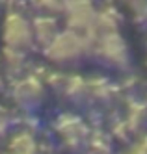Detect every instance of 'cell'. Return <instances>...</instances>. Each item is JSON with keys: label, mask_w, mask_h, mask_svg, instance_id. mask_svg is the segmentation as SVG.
<instances>
[{"label": "cell", "mask_w": 147, "mask_h": 154, "mask_svg": "<svg viewBox=\"0 0 147 154\" xmlns=\"http://www.w3.org/2000/svg\"><path fill=\"white\" fill-rule=\"evenodd\" d=\"M86 50H88V45L78 35H75L73 32H69V30L58 34L50 41L49 47H45L47 58L52 60V61H60V63L80 58Z\"/></svg>", "instance_id": "6da1fadb"}, {"label": "cell", "mask_w": 147, "mask_h": 154, "mask_svg": "<svg viewBox=\"0 0 147 154\" xmlns=\"http://www.w3.org/2000/svg\"><path fill=\"white\" fill-rule=\"evenodd\" d=\"M4 41H6L8 48H13L19 52L32 47V43H34L32 24L19 11H11L6 17V20H4Z\"/></svg>", "instance_id": "7a4b0ae2"}, {"label": "cell", "mask_w": 147, "mask_h": 154, "mask_svg": "<svg viewBox=\"0 0 147 154\" xmlns=\"http://www.w3.org/2000/svg\"><path fill=\"white\" fill-rule=\"evenodd\" d=\"M97 50L108 63L116 67H125L129 63V47L117 32L104 34L97 41Z\"/></svg>", "instance_id": "3957f363"}, {"label": "cell", "mask_w": 147, "mask_h": 154, "mask_svg": "<svg viewBox=\"0 0 147 154\" xmlns=\"http://www.w3.org/2000/svg\"><path fill=\"white\" fill-rule=\"evenodd\" d=\"M56 132L69 147H82L89 136L88 126L71 113H63L56 119Z\"/></svg>", "instance_id": "277c9868"}, {"label": "cell", "mask_w": 147, "mask_h": 154, "mask_svg": "<svg viewBox=\"0 0 147 154\" xmlns=\"http://www.w3.org/2000/svg\"><path fill=\"white\" fill-rule=\"evenodd\" d=\"M15 102L21 104V106H34L39 102V98L43 95V82L36 76H26V78H22L21 82L15 84L13 91Z\"/></svg>", "instance_id": "5b68a950"}, {"label": "cell", "mask_w": 147, "mask_h": 154, "mask_svg": "<svg viewBox=\"0 0 147 154\" xmlns=\"http://www.w3.org/2000/svg\"><path fill=\"white\" fill-rule=\"evenodd\" d=\"M32 32H34V41H37L45 48L50 45V41L58 35V28H56V20L52 17H37L32 23Z\"/></svg>", "instance_id": "8992f818"}, {"label": "cell", "mask_w": 147, "mask_h": 154, "mask_svg": "<svg viewBox=\"0 0 147 154\" xmlns=\"http://www.w3.org/2000/svg\"><path fill=\"white\" fill-rule=\"evenodd\" d=\"M8 154H36V141L28 132H19L9 139Z\"/></svg>", "instance_id": "52a82bcc"}, {"label": "cell", "mask_w": 147, "mask_h": 154, "mask_svg": "<svg viewBox=\"0 0 147 154\" xmlns=\"http://www.w3.org/2000/svg\"><path fill=\"white\" fill-rule=\"evenodd\" d=\"M86 154H112L110 139L103 134H93L88 136L86 141Z\"/></svg>", "instance_id": "ba28073f"}, {"label": "cell", "mask_w": 147, "mask_h": 154, "mask_svg": "<svg viewBox=\"0 0 147 154\" xmlns=\"http://www.w3.org/2000/svg\"><path fill=\"white\" fill-rule=\"evenodd\" d=\"M86 85H88V91H91L95 97H99V98H106L110 93H112V85L106 82V80H103V78H95V80H89V82H86Z\"/></svg>", "instance_id": "9c48e42d"}, {"label": "cell", "mask_w": 147, "mask_h": 154, "mask_svg": "<svg viewBox=\"0 0 147 154\" xmlns=\"http://www.w3.org/2000/svg\"><path fill=\"white\" fill-rule=\"evenodd\" d=\"M4 61L8 63V67L9 69H13L17 71L22 63H24V54L19 52V50H13V48H4Z\"/></svg>", "instance_id": "30bf717a"}, {"label": "cell", "mask_w": 147, "mask_h": 154, "mask_svg": "<svg viewBox=\"0 0 147 154\" xmlns=\"http://www.w3.org/2000/svg\"><path fill=\"white\" fill-rule=\"evenodd\" d=\"M34 4L41 9H47V11H63L60 0H34Z\"/></svg>", "instance_id": "8fae6325"}, {"label": "cell", "mask_w": 147, "mask_h": 154, "mask_svg": "<svg viewBox=\"0 0 147 154\" xmlns=\"http://www.w3.org/2000/svg\"><path fill=\"white\" fill-rule=\"evenodd\" d=\"M11 113L8 112V109H4V108H0V134H4V132L11 126Z\"/></svg>", "instance_id": "7c38bea8"}, {"label": "cell", "mask_w": 147, "mask_h": 154, "mask_svg": "<svg viewBox=\"0 0 147 154\" xmlns=\"http://www.w3.org/2000/svg\"><path fill=\"white\" fill-rule=\"evenodd\" d=\"M129 154H147V137L142 139L140 143H136V145L129 150Z\"/></svg>", "instance_id": "4fadbf2b"}, {"label": "cell", "mask_w": 147, "mask_h": 154, "mask_svg": "<svg viewBox=\"0 0 147 154\" xmlns=\"http://www.w3.org/2000/svg\"><path fill=\"white\" fill-rule=\"evenodd\" d=\"M75 2H78V0H60V4L63 8V11H67V8H71Z\"/></svg>", "instance_id": "5bb4252c"}, {"label": "cell", "mask_w": 147, "mask_h": 154, "mask_svg": "<svg viewBox=\"0 0 147 154\" xmlns=\"http://www.w3.org/2000/svg\"><path fill=\"white\" fill-rule=\"evenodd\" d=\"M0 89H2V76H0Z\"/></svg>", "instance_id": "9a60e30c"}]
</instances>
